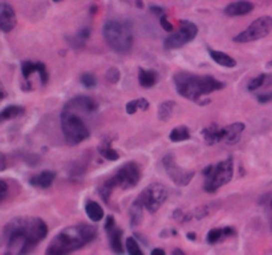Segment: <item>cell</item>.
I'll use <instances>...</instances> for the list:
<instances>
[{
    "instance_id": "cell-33",
    "label": "cell",
    "mask_w": 272,
    "mask_h": 255,
    "mask_svg": "<svg viewBox=\"0 0 272 255\" xmlns=\"http://www.w3.org/2000/svg\"><path fill=\"white\" fill-rule=\"evenodd\" d=\"M9 196V185L7 181L0 180V204H3Z\"/></svg>"
},
{
    "instance_id": "cell-9",
    "label": "cell",
    "mask_w": 272,
    "mask_h": 255,
    "mask_svg": "<svg viewBox=\"0 0 272 255\" xmlns=\"http://www.w3.org/2000/svg\"><path fill=\"white\" fill-rule=\"evenodd\" d=\"M198 35V27L189 20H179V28L177 31L170 32L163 41V47L167 51L171 49H178L190 43Z\"/></svg>"
},
{
    "instance_id": "cell-13",
    "label": "cell",
    "mask_w": 272,
    "mask_h": 255,
    "mask_svg": "<svg viewBox=\"0 0 272 255\" xmlns=\"http://www.w3.org/2000/svg\"><path fill=\"white\" fill-rule=\"evenodd\" d=\"M65 109L73 110V112H84V113H93L98 108L96 100L89 96H76L70 101H68L64 106Z\"/></svg>"
},
{
    "instance_id": "cell-28",
    "label": "cell",
    "mask_w": 272,
    "mask_h": 255,
    "mask_svg": "<svg viewBox=\"0 0 272 255\" xmlns=\"http://www.w3.org/2000/svg\"><path fill=\"white\" fill-rule=\"evenodd\" d=\"M125 250L126 253L130 255H142V250H141L140 245L137 242V240H134L133 237H129L126 238V242H125Z\"/></svg>"
},
{
    "instance_id": "cell-36",
    "label": "cell",
    "mask_w": 272,
    "mask_h": 255,
    "mask_svg": "<svg viewBox=\"0 0 272 255\" xmlns=\"http://www.w3.org/2000/svg\"><path fill=\"white\" fill-rule=\"evenodd\" d=\"M150 12H152V13H154V15H157V16H161V15H163V13H165V9H163L162 7L152 5V7H150Z\"/></svg>"
},
{
    "instance_id": "cell-31",
    "label": "cell",
    "mask_w": 272,
    "mask_h": 255,
    "mask_svg": "<svg viewBox=\"0 0 272 255\" xmlns=\"http://www.w3.org/2000/svg\"><path fill=\"white\" fill-rule=\"evenodd\" d=\"M105 79H106V81H108L109 84H117L121 79L120 69H118V68H116V67L109 68L108 71H106V73H105Z\"/></svg>"
},
{
    "instance_id": "cell-17",
    "label": "cell",
    "mask_w": 272,
    "mask_h": 255,
    "mask_svg": "<svg viewBox=\"0 0 272 255\" xmlns=\"http://www.w3.org/2000/svg\"><path fill=\"white\" fill-rule=\"evenodd\" d=\"M54 178H56V173L51 172V170H44V172L31 177L29 178V184L32 186H35V188L48 189L52 186Z\"/></svg>"
},
{
    "instance_id": "cell-41",
    "label": "cell",
    "mask_w": 272,
    "mask_h": 255,
    "mask_svg": "<svg viewBox=\"0 0 272 255\" xmlns=\"http://www.w3.org/2000/svg\"><path fill=\"white\" fill-rule=\"evenodd\" d=\"M187 240L194 241L195 240V234H194V233H189V234H187Z\"/></svg>"
},
{
    "instance_id": "cell-26",
    "label": "cell",
    "mask_w": 272,
    "mask_h": 255,
    "mask_svg": "<svg viewBox=\"0 0 272 255\" xmlns=\"http://www.w3.org/2000/svg\"><path fill=\"white\" fill-rule=\"evenodd\" d=\"M150 104L146 98H137V100H132L126 104V113L134 114L137 113V110H148Z\"/></svg>"
},
{
    "instance_id": "cell-12",
    "label": "cell",
    "mask_w": 272,
    "mask_h": 255,
    "mask_svg": "<svg viewBox=\"0 0 272 255\" xmlns=\"http://www.w3.org/2000/svg\"><path fill=\"white\" fill-rule=\"evenodd\" d=\"M163 168L166 170V174L169 176L173 182L178 186H187L190 184L195 176L194 170H186L177 165L175 158L173 154H166L162 160Z\"/></svg>"
},
{
    "instance_id": "cell-34",
    "label": "cell",
    "mask_w": 272,
    "mask_h": 255,
    "mask_svg": "<svg viewBox=\"0 0 272 255\" xmlns=\"http://www.w3.org/2000/svg\"><path fill=\"white\" fill-rule=\"evenodd\" d=\"M160 24H161V27H162L166 32H169V33L174 31V27H173V24H171L170 21L167 20L166 13H163V15L160 16Z\"/></svg>"
},
{
    "instance_id": "cell-25",
    "label": "cell",
    "mask_w": 272,
    "mask_h": 255,
    "mask_svg": "<svg viewBox=\"0 0 272 255\" xmlns=\"http://www.w3.org/2000/svg\"><path fill=\"white\" fill-rule=\"evenodd\" d=\"M174 108L175 101H173V100H166V101L161 102L160 106H158V110H157L158 118H160L161 121H169L171 117V114H173Z\"/></svg>"
},
{
    "instance_id": "cell-35",
    "label": "cell",
    "mask_w": 272,
    "mask_h": 255,
    "mask_svg": "<svg viewBox=\"0 0 272 255\" xmlns=\"http://www.w3.org/2000/svg\"><path fill=\"white\" fill-rule=\"evenodd\" d=\"M257 98L261 104H269V102H272V92H270V93L258 94Z\"/></svg>"
},
{
    "instance_id": "cell-43",
    "label": "cell",
    "mask_w": 272,
    "mask_h": 255,
    "mask_svg": "<svg viewBox=\"0 0 272 255\" xmlns=\"http://www.w3.org/2000/svg\"><path fill=\"white\" fill-rule=\"evenodd\" d=\"M52 1H54V3H58V1H61V0H52Z\"/></svg>"
},
{
    "instance_id": "cell-15",
    "label": "cell",
    "mask_w": 272,
    "mask_h": 255,
    "mask_svg": "<svg viewBox=\"0 0 272 255\" xmlns=\"http://www.w3.org/2000/svg\"><path fill=\"white\" fill-rule=\"evenodd\" d=\"M105 232L108 233L109 244H110V249L113 250V253L124 254L125 245L122 244V230L117 228V225H113L112 228L105 229Z\"/></svg>"
},
{
    "instance_id": "cell-32",
    "label": "cell",
    "mask_w": 272,
    "mask_h": 255,
    "mask_svg": "<svg viewBox=\"0 0 272 255\" xmlns=\"http://www.w3.org/2000/svg\"><path fill=\"white\" fill-rule=\"evenodd\" d=\"M37 73H39L40 81L43 84L44 86L47 85L48 81H49V73L47 71V67H45V64L39 61V69H37Z\"/></svg>"
},
{
    "instance_id": "cell-40",
    "label": "cell",
    "mask_w": 272,
    "mask_h": 255,
    "mask_svg": "<svg viewBox=\"0 0 272 255\" xmlns=\"http://www.w3.org/2000/svg\"><path fill=\"white\" fill-rule=\"evenodd\" d=\"M173 254H179V255H185V252H182V250H179V249H174V250H173Z\"/></svg>"
},
{
    "instance_id": "cell-11",
    "label": "cell",
    "mask_w": 272,
    "mask_h": 255,
    "mask_svg": "<svg viewBox=\"0 0 272 255\" xmlns=\"http://www.w3.org/2000/svg\"><path fill=\"white\" fill-rule=\"evenodd\" d=\"M169 192L165 185L162 184H152L140 193V196L137 200L144 205V208L149 213L158 212L167 200Z\"/></svg>"
},
{
    "instance_id": "cell-30",
    "label": "cell",
    "mask_w": 272,
    "mask_h": 255,
    "mask_svg": "<svg viewBox=\"0 0 272 255\" xmlns=\"http://www.w3.org/2000/svg\"><path fill=\"white\" fill-rule=\"evenodd\" d=\"M266 80H267V75L266 73H261L259 76H257L255 79H253L249 83V86H247L249 92H255L257 89H259L261 86L265 85Z\"/></svg>"
},
{
    "instance_id": "cell-23",
    "label": "cell",
    "mask_w": 272,
    "mask_h": 255,
    "mask_svg": "<svg viewBox=\"0 0 272 255\" xmlns=\"http://www.w3.org/2000/svg\"><path fill=\"white\" fill-rule=\"evenodd\" d=\"M85 212L86 216L89 217V220L92 222H100L104 220V209L94 201H89L85 205Z\"/></svg>"
},
{
    "instance_id": "cell-5",
    "label": "cell",
    "mask_w": 272,
    "mask_h": 255,
    "mask_svg": "<svg viewBox=\"0 0 272 255\" xmlns=\"http://www.w3.org/2000/svg\"><path fill=\"white\" fill-rule=\"evenodd\" d=\"M141 180V168L140 165L134 161H129L118 168L113 176L106 178L98 188V194L105 202H109L110 197L116 188H121L122 190H129V189L137 186V184Z\"/></svg>"
},
{
    "instance_id": "cell-29",
    "label": "cell",
    "mask_w": 272,
    "mask_h": 255,
    "mask_svg": "<svg viewBox=\"0 0 272 255\" xmlns=\"http://www.w3.org/2000/svg\"><path fill=\"white\" fill-rule=\"evenodd\" d=\"M80 81L85 88L88 89H92L94 86L97 85V79H96V76L93 73H89V72H85V73H82L80 76Z\"/></svg>"
},
{
    "instance_id": "cell-44",
    "label": "cell",
    "mask_w": 272,
    "mask_h": 255,
    "mask_svg": "<svg viewBox=\"0 0 272 255\" xmlns=\"http://www.w3.org/2000/svg\"><path fill=\"white\" fill-rule=\"evenodd\" d=\"M271 210H272V200H271Z\"/></svg>"
},
{
    "instance_id": "cell-4",
    "label": "cell",
    "mask_w": 272,
    "mask_h": 255,
    "mask_svg": "<svg viewBox=\"0 0 272 255\" xmlns=\"http://www.w3.org/2000/svg\"><path fill=\"white\" fill-rule=\"evenodd\" d=\"M102 36L113 51L126 55L134 44V32L130 20L109 19L102 25Z\"/></svg>"
},
{
    "instance_id": "cell-22",
    "label": "cell",
    "mask_w": 272,
    "mask_h": 255,
    "mask_svg": "<svg viewBox=\"0 0 272 255\" xmlns=\"http://www.w3.org/2000/svg\"><path fill=\"white\" fill-rule=\"evenodd\" d=\"M25 113V109L23 106L20 105H9L7 108H4L1 112H0V124H3L5 121H11V120H15V118L20 117Z\"/></svg>"
},
{
    "instance_id": "cell-19",
    "label": "cell",
    "mask_w": 272,
    "mask_h": 255,
    "mask_svg": "<svg viewBox=\"0 0 272 255\" xmlns=\"http://www.w3.org/2000/svg\"><path fill=\"white\" fill-rule=\"evenodd\" d=\"M158 81V73L154 69H144L140 68L138 69V83L142 88H153Z\"/></svg>"
},
{
    "instance_id": "cell-38",
    "label": "cell",
    "mask_w": 272,
    "mask_h": 255,
    "mask_svg": "<svg viewBox=\"0 0 272 255\" xmlns=\"http://www.w3.org/2000/svg\"><path fill=\"white\" fill-rule=\"evenodd\" d=\"M5 97H7V92H5V89H4V86L0 84V102L3 101Z\"/></svg>"
},
{
    "instance_id": "cell-39",
    "label": "cell",
    "mask_w": 272,
    "mask_h": 255,
    "mask_svg": "<svg viewBox=\"0 0 272 255\" xmlns=\"http://www.w3.org/2000/svg\"><path fill=\"white\" fill-rule=\"evenodd\" d=\"M165 250L163 249H153L152 250V255H165Z\"/></svg>"
},
{
    "instance_id": "cell-16",
    "label": "cell",
    "mask_w": 272,
    "mask_h": 255,
    "mask_svg": "<svg viewBox=\"0 0 272 255\" xmlns=\"http://www.w3.org/2000/svg\"><path fill=\"white\" fill-rule=\"evenodd\" d=\"M254 4L249 0H239V1H235V3L229 4L227 7L225 8V13L227 16H243L247 15L250 12H253Z\"/></svg>"
},
{
    "instance_id": "cell-18",
    "label": "cell",
    "mask_w": 272,
    "mask_h": 255,
    "mask_svg": "<svg viewBox=\"0 0 272 255\" xmlns=\"http://www.w3.org/2000/svg\"><path fill=\"white\" fill-rule=\"evenodd\" d=\"M235 236V229L234 228H221V229H213L210 232L207 233L206 241L207 244L210 245H215L219 244L222 241H225L226 238H229V237Z\"/></svg>"
},
{
    "instance_id": "cell-8",
    "label": "cell",
    "mask_w": 272,
    "mask_h": 255,
    "mask_svg": "<svg viewBox=\"0 0 272 255\" xmlns=\"http://www.w3.org/2000/svg\"><path fill=\"white\" fill-rule=\"evenodd\" d=\"M246 129L243 122H234L231 125L219 126L211 124L207 128L202 129L201 134L205 138L207 145H215L218 142H226L229 145H234L241 140V134Z\"/></svg>"
},
{
    "instance_id": "cell-10",
    "label": "cell",
    "mask_w": 272,
    "mask_h": 255,
    "mask_svg": "<svg viewBox=\"0 0 272 255\" xmlns=\"http://www.w3.org/2000/svg\"><path fill=\"white\" fill-rule=\"evenodd\" d=\"M272 31V16H262L254 20L245 31L234 37L235 43H251L269 36Z\"/></svg>"
},
{
    "instance_id": "cell-7",
    "label": "cell",
    "mask_w": 272,
    "mask_h": 255,
    "mask_svg": "<svg viewBox=\"0 0 272 255\" xmlns=\"http://www.w3.org/2000/svg\"><path fill=\"white\" fill-rule=\"evenodd\" d=\"M60 125L65 141L69 145H78L82 141L88 140L90 136V132L85 122L82 121L80 116L74 113L73 110L62 109L61 116H60Z\"/></svg>"
},
{
    "instance_id": "cell-14",
    "label": "cell",
    "mask_w": 272,
    "mask_h": 255,
    "mask_svg": "<svg viewBox=\"0 0 272 255\" xmlns=\"http://www.w3.org/2000/svg\"><path fill=\"white\" fill-rule=\"evenodd\" d=\"M16 13L15 9L8 3H0V31L11 32L16 27Z\"/></svg>"
},
{
    "instance_id": "cell-24",
    "label": "cell",
    "mask_w": 272,
    "mask_h": 255,
    "mask_svg": "<svg viewBox=\"0 0 272 255\" xmlns=\"http://www.w3.org/2000/svg\"><path fill=\"white\" fill-rule=\"evenodd\" d=\"M190 130H189V128L186 125L177 126L169 134V138H170L171 142L186 141V140H190Z\"/></svg>"
},
{
    "instance_id": "cell-1",
    "label": "cell",
    "mask_w": 272,
    "mask_h": 255,
    "mask_svg": "<svg viewBox=\"0 0 272 255\" xmlns=\"http://www.w3.org/2000/svg\"><path fill=\"white\" fill-rule=\"evenodd\" d=\"M7 254H28L48 236V226L37 217H19L4 228Z\"/></svg>"
},
{
    "instance_id": "cell-2",
    "label": "cell",
    "mask_w": 272,
    "mask_h": 255,
    "mask_svg": "<svg viewBox=\"0 0 272 255\" xmlns=\"http://www.w3.org/2000/svg\"><path fill=\"white\" fill-rule=\"evenodd\" d=\"M173 80L178 94L202 106L210 102V98L205 97L213 92L225 88V83H222L215 77L194 75L190 72H178L175 73Z\"/></svg>"
},
{
    "instance_id": "cell-27",
    "label": "cell",
    "mask_w": 272,
    "mask_h": 255,
    "mask_svg": "<svg viewBox=\"0 0 272 255\" xmlns=\"http://www.w3.org/2000/svg\"><path fill=\"white\" fill-rule=\"evenodd\" d=\"M98 152H100V154H101L102 157L109 160V161H117V160L120 158V154L113 149L112 145H110V141H106L104 145L100 146V148H98Z\"/></svg>"
},
{
    "instance_id": "cell-20",
    "label": "cell",
    "mask_w": 272,
    "mask_h": 255,
    "mask_svg": "<svg viewBox=\"0 0 272 255\" xmlns=\"http://www.w3.org/2000/svg\"><path fill=\"white\" fill-rule=\"evenodd\" d=\"M207 51H209V55L213 60H214L215 63L218 65H222V67L226 68H234L237 65V61L234 57H231L230 55L225 53V52L222 51H217V49H213V48H207Z\"/></svg>"
},
{
    "instance_id": "cell-37",
    "label": "cell",
    "mask_w": 272,
    "mask_h": 255,
    "mask_svg": "<svg viewBox=\"0 0 272 255\" xmlns=\"http://www.w3.org/2000/svg\"><path fill=\"white\" fill-rule=\"evenodd\" d=\"M7 169V157L3 153H0V172Z\"/></svg>"
},
{
    "instance_id": "cell-42",
    "label": "cell",
    "mask_w": 272,
    "mask_h": 255,
    "mask_svg": "<svg viewBox=\"0 0 272 255\" xmlns=\"http://www.w3.org/2000/svg\"><path fill=\"white\" fill-rule=\"evenodd\" d=\"M267 68L272 69V60H271V61H269V64H267Z\"/></svg>"
},
{
    "instance_id": "cell-3",
    "label": "cell",
    "mask_w": 272,
    "mask_h": 255,
    "mask_svg": "<svg viewBox=\"0 0 272 255\" xmlns=\"http://www.w3.org/2000/svg\"><path fill=\"white\" fill-rule=\"evenodd\" d=\"M97 238V229L92 225H74L62 229L51 241L45 253L49 255L70 254L85 248L86 245Z\"/></svg>"
},
{
    "instance_id": "cell-6",
    "label": "cell",
    "mask_w": 272,
    "mask_h": 255,
    "mask_svg": "<svg viewBox=\"0 0 272 255\" xmlns=\"http://www.w3.org/2000/svg\"><path fill=\"white\" fill-rule=\"evenodd\" d=\"M205 176L203 189L206 193L218 192L222 186L229 184L234 176V160L233 157L226 158L225 161L218 162L217 165H209L203 169Z\"/></svg>"
},
{
    "instance_id": "cell-21",
    "label": "cell",
    "mask_w": 272,
    "mask_h": 255,
    "mask_svg": "<svg viewBox=\"0 0 272 255\" xmlns=\"http://www.w3.org/2000/svg\"><path fill=\"white\" fill-rule=\"evenodd\" d=\"M144 205L140 201L136 200L129 209V216H130V225L133 228L140 226L141 222L144 221Z\"/></svg>"
}]
</instances>
